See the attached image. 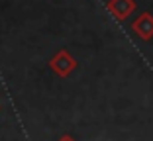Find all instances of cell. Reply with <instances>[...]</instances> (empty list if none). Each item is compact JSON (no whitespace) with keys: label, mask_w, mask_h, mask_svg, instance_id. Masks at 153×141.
<instances>
[{"label":"cell","mask_w":153,"mask_h":141,"mask_svg":"<svg viewBox=\"0 0 153 141\" xmlns=\"http://www.w3.org/2000/svg\"><path fill=\"white\" fill-rule=\"evenodd\" d=\"M61 141H73V137H63Z\"/></svg>","instance_id":"4"},{"label":"cell","mask_w":153,"mask_h":141,"mask_svg":"<svg viewBox=\"0 0 153 141\" xmlns=\"http://www.w3.org/2000/svg\"><path fill=\"white\" fill-rule=\"evenodd\" d=\"M131 30L135 32V35L140 37V39H143V41L153 39V16L149 12H143L141 16H137V18L134 20Z\"/></svg>","instance_id":"1"},{"label":"cell","mask_w":153,"mask_h":141,"mask_svg":"<svg viewBox=\"0 0 153 141\" xmlns=\"http://www.w3.org/2000/svg\"><path fill=\"white\" fill-rule=\"evenodd\" d=\"M51 67H53L59 75L65 77V75H69L73 69H75V59H73L67 51H59V55L51 61Z\"/></svg>","instance_id":"3"},{"label":"cell","mask_w":153,"mask_h":141,"mask_svg":"<svg viewBox=\"0 0 153 141\" xmlns=\"http://www.w3.org/2000/svg\"><path fill=\"white\" fill-rule=\"evenodd\" d=\"M134 10H135L134 0H110L108 2V12L116 20H126Z\"/></svg>","instance_id":"2"}]
</instances>
